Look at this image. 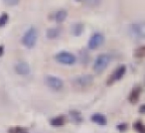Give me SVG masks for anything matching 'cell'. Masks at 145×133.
I'll return each instance as SVG.
<instances>
[{
  "mask_svg": "<svg viewBox=\"0 0 145 133\" xmlns=\"http://www.w3.org/2000/svg\"><path fill=\"white\" fill-rule=\"evenodd\" d=\"M38 39V31L35 27H31L29 30L24 34L22 38V43L26 48L32 49L35 47Z\"/></svg>",
  "mask_w": 145,
  "mask_h": 133,
  "instance_id": "6da1fadb",
  "label": "cell"
},
{
  "mask_svg": "<svg viewBox=\"0 0 145 133\" xmlns=\"http://www.w3.org/2000/svg\"><path fill=\"white\" fill-rule=\"evenodd\" d=\"M111 61V57L108 54H101L95 61L93 64V70L97 74H101Z\"/></svg>",
  "mask_w": 145,
  "mask_h": 133,
  "instance_id": "7a4b0ae2",
  "label": "cell"
},
{
  "mask_svg": "<svg viewBox=\"0 0 145 133\" xmlns=\"http://www.w3.org/2000/svg\"><path fill=\"white\" fill-rule=\"evenodd\" d=\"M44 81L47 87L54 89V91H61L63 89V87H64V83H63L62 80L57 77H54V76H46L44 79Z\"/></svg>",
  "mask_w": 145,
  "mask_h": 133,
  "instance_id": "3957f363",
  "label": "cell"
},
{
  "mask_svg": "<svg viewBox=\"0 0 145 133\" xmlns=\"http://www.w3.org/2000/svg\"><path fill=\"white\" fill-rule=\"evenodd\" d=\"M57 62L63 65H74L76 63V57L69 52H60L55 56Z\"/></svg>",
  "mask_w": 145,
  "mask_h": 133,
  "instance_id": "277c9868",
  "label": "cell"
},
{
  "mask_svg": "<svg viewBox=\"0 0 145 133\" xmlns=\"http://www.w3.org/2000/svg\"><path fill=\"white\" fill-rule=\"evenodd\" d=\"M125 72H126V66L125 65H121V66H117V69L115 70V72L112 75L109 76V78L106 81V85L110 87L114 83V81H119V80L122 79V77L125 75Z\"/></svg>",
  "mask_w": 145,
  "mask_h": 133,
  "instance_id": "5b68a950",
  "label": "cell"
},
{
  "mask_svg": "<svg viewBox=\"0 0 145 133\" xmlns=\"http://www.w3.org/2000/svg\"><path fill=\"white\" fill-rule=\"evenodd\" d=\"M103 41H105V37L101 33H95L89 40V48L91 50H95L101 46Z\"/></svg>",
  "mask_w": 145,
  "mask_h": 133,
  "instance_id": "8992f818",
  "label": "cell"
},
{
  "mask_svg": "<svg viewBox=\"0 0 145 133\" xmlns=\"http://www.w3.org/2000/svg\"><path fill=\"white\" fill-rule=\"evenodd\" d=\"M93 76L91 75H84V76H80L77 77L74 80V83L76 85L80 87H87L89 85H91L93 83Z\"/></svg>",
  "mask_w": 145,
  "mask_h": 133,
  "instance_id": "52a82bcc",
  "label": "cell"
},
{
  "mask_svg": "<svg viewBox=\"0 0 145 133\" xmlns=\"http://www.w3.org/2000/svg\"><path fill=\"white\" fill-rule=\"evenodd\" d=\"M130 31L134 37L137 39H143L145 35V26L142 22L134 23L130 26Z\"/></svg>",
  "mask_w": 145,
  "mask_h": 133,
  "instance_id": "ba28073f",
  "label": "cell"
},
{
  "mask_svg": "<svg viewBox=\"0 0 145 133\" xmlns=\"http://www.w3.org/2000/svg\"><path fill=\"white\" fill-rule=\"evenodd\" d=\"M141 93H142V87H141V85H135L132 89V91H131L130 95H129V96H128L129 102H130L131 104H136L139 101Z\"/></svg>",
  "mask_w": 145,
  "mask_h": 133,
  "instance_id": "9c48e42d",
  "label": "cell"
},
{
  "mask_svg": "<svg viewBox=\"0 0 145 133\" xmlns=\"http://www.w3.org/2000/svg\"><path fill=\"white\" fill-rule=\"evenodd\" d=\"M15 72L20 76H27L31 72L30 66L28 65V63L20 62L15 66Z\"/></svg>",
  "mask_w": 145,
  "mask_h": 133,
  "instance_id": "30bf717a",
  "label": "cell"
},
{
  "mask_svg": "<svg viewBox=\"0 0 145 133\" xmlns=\"http://www.w3.org/2000/svg\"><path fill=\"white\" fill-rule=\"evenodd\" d=\"M84 30H85V25H84L83 23H76V24L72 25V28H71V33H72V35H74V36L79 37L84 33Z\"/></svg>",
  "mask_w": 145,
  "mask_h": 133,
  "instance_id": "8fae6325",
  "label": "cell"
},
{
  "mask_svg": "<svg viewBox=\"0 0 145 133\" xmlns=\"http://www.w3.org/2000/svg\"><path fill=\"white\" fill-rule=\"evenodd\" d=\"M66 122H67V117L63 114L58 115L56 117H53L50 120V124L52 126H63V125L66 124Z\"/></svg>",
  "mask_w": 145,
  "mask_h": 133,
  "instance_id": "7c38bea8",
  "label": "cell"
},
{
  "mask_svg": "<svg viewBox=\"0 0 145 133\" xmlns=\"http://www.w3.org/2000/svg\"><path fill=\"white\" fill-rule=\"evenodd\" d=\"M70 117L72 119V121L75 124H80L84 121V117L82 115V113L78 110H70Z\"/></svg>",
  "mask_w": 145,
  "mask_h": 133,
  "instance_id": "4fadbf2b",
  "label": "cell"
},
{
  "mask_svg": "<svg viewBox=\"0 0 145 133\" xmlns=\"http://www.w3.org/2000/svg\"><path fill=\"white\" fill-rule=\"evenodd\" d=\"M91 119L93 122L97 123V124H99V125H106V123H107L106 117L103 114H101V113H95V114H93Z\"/></svg>",
  "mask_w": 145,
  "mask_h": 133,
  "instance_id": "5bb4252c",
  "label": "cell"
},
{
  "mask_svg": "<svg viewBox=\"0 0 145 133\" xmlns=\"http://www.w3.org/2000/svg\"><path fill=\"white\" fill-rule=\"evenodd\" d=\"M61 32H62V29L59 28V27L50 28V29H48V30H47L46 36H47V38H48V39H51V40H53V39L58 38V37L61 35Z\"/></svg>",
  "mask_w": 145,
  "mask_h": 133,
  "instance_id": "9a60e30c",
  "label": "cell"
},
{
  "mask_svg": "<svg viewBox=\"0 0 145 133\" xmlns=\"http://www.w3.org/2000/svg\"><path fill=\"white\" fill-rule=\"evenodd\" d=\"M67 16H68V12L66 10H63L62 9V10H59L55 13V20L58 23H62L67 18Z\"/></svg>",
  "mask_w": 145,
  "mask_h": 133,
  "instance_id": "2e32d148",
  "label": "cell"
},
{
  "mask_svg": "<svg viewBox=\"0 0 145 133\" xmlns=\"http://www.w3.org/2000/svg\"><path fill=\"white\" fill-rule=\"evenodd\" d=\"M133 56L136 59H143L145 56V47L144 46H140L137 49L134 50V53H133Z\"/></svg>",
  "mask_w": 145,
  "mask_h": 133,
  "instance_id": "e0dca14e",
  "label": "cell"
},
{
  "mask_svg": "<svg viewBox=\"0 0 145 133\" xmlns=\"http://www.w3.org/2000/svg\"><path fill=\"white\" fill-rule=\"evenodd\" d=\"M132 127H133V129H134L135 131H137L138 133H145V127H144V125H143V123L141 120L134 121Z\"/></svg>",
  "mask_w": 145,
  "mask_h": 133,
  "instance_id": "ac0fdd59",
  "label": "cell"
},
{
  "mask_svg": "<svg viewBox=\"0 0 145 133\" xmlns=\"http://www.w3.org/2000/svg\"><path fill=\"white\" fill-rule=\"evenodd\" d=\"M80 59H81V62L83 64H88L89 61V53L86 50H83L80 52Z\"/></svg>",
  "mask_w": 145,
  "mask_h": 133,
  "instance_id": "d6986e66",
  "label": "cell"
},
{
  "mask_svg": "<svg viewBox=\"0 0 145 133\" xmlns=\"http://www.w3.org/2000/svg\"><path fill=\"white\" fill-rule=\"evenodd\" d=\"M8 19L9 17L7 13H2V14L0 15V28H2V27H4L7 24Z\"/></svg>",
  "mask_w": 145,
  "mask_h": 133,
  "instance_id": "ffe728a7",
  "label": "cell"
},
{
  "mask_svg": "<svg viewBox=\"0 0 145 133\" xmlns=\"http://www.w3.org/2000/svg\"><path fill=\"white\" fill-rule=\"evenodd\" d=\"M8 132L9 133H24V132H26V129L20 126H15V127L9 128Z\"/></svg>",
  "mask_w": 145,
  "mask_h": 133,
  "instance_id": "44dd1931",
  "label": "cell"
},
{
  "mask_svg": "<svg viewBox=\"0 0 145 133\" xmlns=\"http://www.w3.org/2000/svg\"><path fill=\"white\" fill-rule=\"evenodd\" d=\"M127 128H128V125H127V123H120V124H118L116 126L117 130L121 131V132H124V131H126Z\"/></svg>",
  "mask_w": 145,
  "mask_h": 133,
  "instance_id": "7402d4cb",
  "label": "cell"
},
{
  "mask_svg": "<svg viewBox=\"0 0 145 133\" xmlns=\"http://www.w3.org/2000/svg\"><path fill=\"white\" fill-rule=\"evenodd\" d=\"M4 3H6L8 5H15V4H18L19 1H8V0H5Z\"/></svg>",
  "mask_w": 145,
  "mask_h": 133,
  "instance_id": "603a6c76",
  "label": "cell"
},
{
  "mask_svg": "<svg viewBox=\"0 0 145 133\" xmlns=\"http://www.w3.org/2000/svg\"><path fill=\"white\" fill-rule=\"evenodd\" d=\"M139 112L142 113V114L145 112V105L144 104H141L140 105V107H139Z\"/></svg>",
  "mask_w": 145,
  "mask_h": 133,
  "instance_id": "cb8c5ba5",
  "label": "cell"
},
{
  "mask_svg": "<svg viewBox=\"0 0 145 133\" xmlns=\"http://www.w3.org/2000/svg\"><path fill=\"white\" fill-rule=\"evenodd\" d=\"M4 53V46H0V57L2 56Z\"/></svg>",
  "mask_w": 145,
  "mask_h": 133,
  "instance_id": "d4e9b609",
  "label": "cell"
},
{
  "mask_svg": "<svg viewBox=\"0 0 145 133\" xmlns=\"http://www.w3.org/2000/svg\"><path fill=\"white\" fill-rule=\"evenodd\" d=\"M24 133H27V132H24Z\"/></svg>",
  "mask_w": 145,
  "mask_h": 133,
  "instance_id": "484cf974",
  "label": "cell"
}]
</instances>
